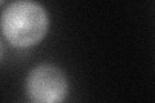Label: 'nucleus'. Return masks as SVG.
I'll return each instance as SVG.
<instances>
[{
    "label": "nucleus",
    "mask_w": 155,
    "mask_h": 103,
    "mask_svg": "<svg viewBox=\"0 0 155 103\" xmlns=\"http://www.w3.org/2000/svg\"><path fill=\"white\" fill-rule=\"evenodd\" d=\"M25 89L31 102L60 103L67 95V80L58 67L45 63L28 72Z\"/></svg>",
    "instance_id": "nucleus-2"
},
{
    "label": "nucleus",
    "mask_w": 155,
    "mask_h": 103,
    "mask_svg": "<svg viewBox=\"0 0 155 103\" xmlns=\"http://www.w3.org/2000/svg\"><path fill=\"white\" fill-rule=\"evenodd\" d=\"M2 31L14 48L36 45L48 31L45 9L34 0H16L3 11Z\"/></svg>",
    "instance_id": "nucleus-1"
},
{
    "label": "nucleus",
    "mask_w": 155,
    "mask_h": 103,
    "mask_svg": "<svg viewBox=\"0 0 155 103\" xmlns=\"http://www.w3.org/2000/svg\"><path fill=\"white\" fill-rule=\"evenodd\" d=\"M4 2H5V0H0V3H2V4H3Z\"/></svg>",
    "instance_id": "nucleus-3"
}]
</instances>
